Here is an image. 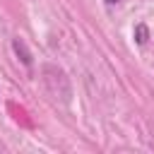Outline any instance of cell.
<instances>
[{
	"label": "cell",
	"mask_w": 154,
	"mask_h": 154,
	"mask_svg": "<svg viewBox=\"0 0 154 154\" xmlns=\"http://www.w3.org/2000/svg\"><path fill=\"white\" fill-rule=\"evenodd\" d=\"M120 0H106V5H118Z\"/></svg>",
	"instance_id": "3957f363"
},
{
	"label": "cell",
	"mask_w": 154,
	"mask_h": 154,
	"mask_svg": "<svg viewBox=\"0 0 154 154\" xmlns=\"http://www.w3.org/2000/svg\"><path fill=\"white\" fill-rule=\"evenodd\" d=\"M135 41H137L140 46H144V43L149 41V29H147L144 22H140V24L135 26Z\"/></svg>",
	"instance_id": "7a4b0ae2"
},
{
	"label": "cell",
	"mask_w": 154,
	"mask_h": 154,
	"mask_svg": "<svg viewBox=\"0 0 154 154\" xmlns=\"http://www.w3.org/2000/svg\"><path fill=\"white\" fill-rule=\"evenodd\" d=\"M12 51L17 53V58L26 65V67H31V53H29V48H26V43L17 36V38H12Z\"/></svg>",
	"instance_id": "6da1fadb"
}]
</instances>
